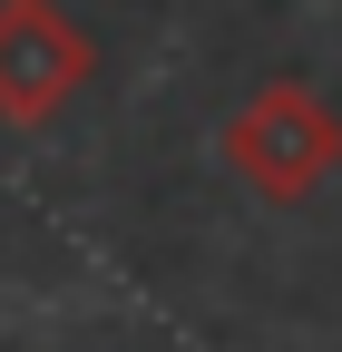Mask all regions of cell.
Returning a JSON list of instances; mask_svg holds the SVG:
<instances>
[{
	"mask_svg": "<svg viewBox=\"0 0 342 352\" xmlns=\"http://www.w3.org/2000/svg\"><path fill=\"white\" fill-rule=\"evenodd\" d=\"M89 78H98V39L59 0H0V118L10 127H49Z\"/></svg>",
	"mask_w": 342,
	"mask_h": 352,
	"instance_id": "2",
	"label": "cell"
},
{
	"mask_svg": "<svg viewBox=\"0 0 342 352\" xmlns=\"http://www.w3.org/2000/svg\"><path fill=\"white\" fill-rule=\"evenodd\" d=\"M225 166L264 206H304V196L332 186V166H342V108L323 98L313 78H264L225 118Z\"/></svg>",
	"mask_w": 342,
	"mask_h": 352,
	"instance_id": "1",
	"label": "cell"
}]
</instances>
